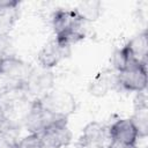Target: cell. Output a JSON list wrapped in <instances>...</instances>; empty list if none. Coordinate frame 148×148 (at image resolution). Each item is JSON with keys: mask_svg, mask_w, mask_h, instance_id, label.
Here are the masks:
<instances>
[{"mask_svg": "<svg viewBox=\"0 0 148 148\" xmlns=\"http://www.w3.org/2000/svg\"><path fill=\"white\" fill-rule=\"evenodd\" d=\"M118 87L128 90L141 92L147 87V65H136L128 69L117 73Z\"/></svg>", "mask_w": 148, "mask_h": 148, "instance_id": "277c9868", "label": "cell"}, {"mask_svg": "<svg viewBox=\"0 0 148 148\" xmlns=\"http://www.w3.org/2000/svg\"><path fill=\"white\" fill-rule=\"evenodd\" d=\"M18 5H20V1L17 0H0V10L17 8Z\"/></svg>", "mask_w": 148, "mask_h": 148, "instance_id": "d6986e66", "label": "cell"}, {"mask_svg": "<svg viewBox=\"0 0 148 148\" xmlns=\"http://www.w3.org/2000/svg\"><path fill=\"white\" fill-rule=\"evenodd\" d=\"M17 17V8L0 10V37L6 36L13 28Z\"/></svg>", "mask_w": 148, "mask_h": 148, "instance_id": "e0dca14e", "label": "cell"}, {"mask_svg": "<svg viewBox=\"0 0 148 148\" xmlns=\"http://www.w3.org/2000/svg\"><path fill=\"white\" fill-rule=\"evenodd\" d=\"M131 56L140 64L147 65V53H148V35L147 31L134 36L126 45Z\"/></svg>", "mask_w": 148, "mask_h": 148, "instance_id": "7c38bea8", "label": "cell"}, {"mask_svg": "<svg viewBox=\"0 0 148 148\" xmlns=\"http://www.w3.org/2000/svg\"><path fill=\"white\" fill-rule=\"evenodd\" d=\"M59 119H61V118H59V117L50 113L47 110H45L40 105L38 99L36 98L31 102L30 109H29L23 123L30 133L39 134L44 128H46L47 126H50L51 124H53L54 121H57Z\"/></svg>", "mask_w": 148, "mask_h": 148, "instance_id": "3957f363", "label": "cell"}, {"mask_svg": "<svg viewBox=\"0 0 148 148\" xmlns=\"http://www.w3.org/2000/svg\"><path fill=\"white\" fill-rule=\"evenodd\" d=\"M3 124H5V119H3V114H2V111H1V109H0V127H1Z\"/></svg>", "mask_w": 148, "mask_h": 148, "instance_id": "44dd1931", "label": "cell"}, {"mask_svg": "<svg viewBox=\"0 0 148 148\" xmlns=\"http://www.w3.org/2000/svg\"><path fill=\"white\" fill-rule=\"evenodd\" d=\"M32 72L29 64L14 56H3L0 58V75L13 81L24 84Z\"/></svg>", "mask_w": 148, "mask_h": 148, "instance_id": "5b68a950", "label": "cell"}, {"mask_svg": "<svg viewBox=\"0 0 148 148\" xmlns=\"http://www.w3.org/2000/svg\"><path fill=\"white\" fill-rule=\"evenodd\" d=\"M116 87H118L117 74L111 69H104L95 75V77L90 82L89 91L91 95L101 97Z\"/></svg>", "mask_w": 148, "mask_h": 148, "instance_id": "30bf717a", "label": "cell"}, {"mask_svg": "<svg viewBox=\"0 0 148 148\" xmlns=\"http://www.w3.org/2000/svg\"><path fill=\"white\" fill-rule=\"evenodd\" d=\"M131 120L133 121L138 131L139 138L147 136L148 134V106H147L146 96H143L142 99L139 97V102H136V106H135V112L133 117L131 118Z\"/></svg>", "mask_w": 148, "mask_h": 148, "instance_id": "4fadbf2b", "label": "cell"}, {"mask_svg": "<svg viewBox=\"0 0 148 148\" xmlns=\"http://www.w3.org/2000/svg\"><path fill=\"white\" fill-rule=\"evenodd\" d=\"M74 10L83 22H92L99 17L102 10V3L101 1H94V0L83 1L80 2Z\"/></svg>", "mask_w": 148, "mask_h": 148, "instance_id": "5bb4252c", "label": "cell"}, {"mask_svg": "<svg viewBox=\"0 0 148 148\" xmlns=\"http://www.w3.org/2000/svg\"><path fill=\"white\" fill-rule=\"evenodd\" d=\"M37 99L45 110L59 118H68L76 109L75 98L68 91H47Z\"/></svg>", "mask_w": 148, "mask_h": 148, "instance_id": "6da1fadb", "label": "cell"}, {"mask_svg": "<svg viewBox=\"0 0 148 148\" xmlns=\"http://www.w3.org/2000/svg\"><path fill=\"white\" fill-rule=\"evenodd\" d=\"M52 82H53V77L51 73L44 72L37 75V74H34L32 72L29 79L24 83V91L31 92V94H42L43 96L52 87Z\"/></svg>", "mask_w": 148, "mask_h": 148, "instance_id": "8fae6325", "label": "cell"}, {"mask_svg": "<svg viewBox=\"0 0 148 148\" xmlns=\"http://www.w3.org/2000/svg\"><path fill=\"white\" fill-rule=\"evenodd\" d=\"M83 21L74 9H58L52 16V25L56 36L65 31L82 28Z\"/></svg>", "mask_w": 148, "mask_h": 148, "instance_id": "9c48e42d", "label": "cell"}, {"mask_svg": "<svg viewBox=\"0 0 148 148\" xmlns=\"http://www.w3.org/2000/svg\"><path fill=\"white\" fill-rule=\"evenodd\" d=\"M69 54V47H64L57 43L56 39L50 40L39 51L37 60L44 68H51L59 64L60 60Z\"/></svg>", "mask_w": 148, "mask_h": 148, "instance_id": "ba28073f", "label": "cell"}, {"mask_svg": "<svg viewBox=\"0 0 148 148\" xmlns=\"http://www.w3.org/2000/svg\"><path fill=\"white\" fill-rule=\"evenodd\" d=\"M106 138V128L98 121H91L84 126L79 139V148H103Z\"/></svg>", "mask_w": 148, "mask_h": 148, "instance_id": "52a82bcc", "label": "cell"}, {"mask_svg": "<svg viewBox=\"0 0 148 148\" xmlns=\"http://www.w3.org/2000/svg\"><path fill=\"white\" fill-rule=\"evenodd\" d=\"M18 148H45L39 134L30 133L18 141Z\"/></svg>", "mask_w": 148, "mask_h": 148, "instance_id": "ac0fdd59", "label": "cell"}, {"mask_svg": "<svg viewBox=\"0 0 148 148\" xmlns=\"http://www.w3.org/2000/svg\"><path fill=\"white\" fill-rule=\"evenodd\" d=\"M112 64H113V67L114 69L119 73V72H123L125 69H128L133 66H136V65H140V62H138L132 56L131 53L128 52L127 47L126 46H123L121 49L117 50L114 53H113V57H112ZM143 65V64H142Z\"/></svg>", "mask_w": 148, "mask_h": 148, "instance_id": "9a60e30c", "label": "cell"}, {"mask_svg": "<svg viewBox=\"0 0 148 148\" xmlns=\"http://www.w3.org/2000/svg\"><path fill=\"white\" fill-rule=\"evenodd\" d=\"M108 148H136V145H125L116 141H110Z\"/></svg>", "mask_w": 148, "mask_h": 148, "instance_id": "ffe728a7", "label": "cell"}, {"mask_svg": "<svg viewBox=\"0 0 148 148\" xmlns=\"http://www.w3.org/2000/svg\"><path fill=\"white\" fill-rule=\"evenodd\" d=\"M39 136L45 148H62L72 142V132L67 125V118H61L46 128H44Z\"/></svg>", "mask_w": 148, "mask_h": 148, "instance_id": "7a4b0ae2", "label": "cell"}, {"mask_svg": "<svg viewBox=\"0 0 148 148\" xmlns=\"http://www.w3.org/2000/svg\"><path fill=\"white\" fill-rule=\"evenodd\" d=\"M0 148H18L16 127L6 124L0 127Z\"/></svg>", "mask_w": 148, "mask_h": 148, "instance_id": "2e32d148", "label": "cell"}, {"mask_svg": "<svg viewBox=\"0 0 148 148\" xmlns=\"http://www.w3.org/2000/svg\"><path fill=\"white\" fill-rule=\"evenodd\" d=\"M108 133L111 141L125 145H136V141L139 139L138 131L131 118L118 119L109 127Z\"/></svg>", "mask_w": 148, "mask_h": 148, "instance_id": "8992f818", "label": "cell"}]
</instances>
